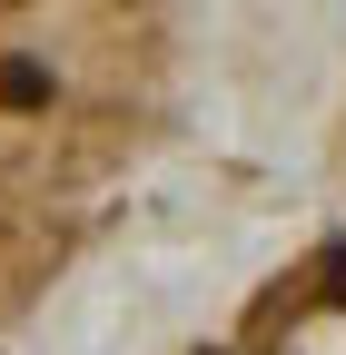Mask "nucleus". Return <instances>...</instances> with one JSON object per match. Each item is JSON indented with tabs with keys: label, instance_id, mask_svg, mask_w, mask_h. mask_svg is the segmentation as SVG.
<instances>
[{
	"label": "nucleus",
	"instance_id": "nucleus-1",
	"mask_svg": "<svg viewBox=\"0 0 346 355\" xmlns=\"http://www.w3.org/2000/svg\"><path fill=\"white\" fill-rule=\"evenodd\" d=\"M0 109H50V69L40 60H0Z\"/></svg>",
	"mask_w": 346,
	"mask_h": 355
}]
</instances>
